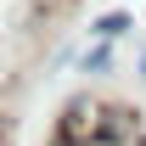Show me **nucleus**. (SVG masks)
<instances>
[{"instance_id": "nucleus-2", "label": "nucleus", "mask_w": 146, "mask_h": 146, "mask_svg": "<svg viewBox=\"0 0 146 146\" xmlns=\"http://www.w3.org/2000/svg\"><path fill=\"white\" fill-rule=\"evenodd\" d=\"M96 118H101V101L96 96H68V107H62V135H73L79 146H96Z\"/></svg>"}, {"instance_id": "nucleus-6", "label": "nucleus", "mask_w": 146, "mask_h": 146, "mask_svg": "<svg viewBox=\"0 0 146 146\" xmlns=\"http://www.w3.org/2000/svg\"><path fill=\"white\" fill-rule=\"evenodd\" d=\"M141 146H146V141H141Z\"/></svg>"}, {"instance_id": "nucleus-1", "label": "nucleus", "mask_w": 146, "mask_h": 146, "mask_svg": "<svg viewBox=\"0 0 146 146\" xmlns=\"http://www.w3.org/2000/svg\"><path fill=\"white\" fill-rule=\"evenodd\" d=\"M141 141H146V124H141V112L129 107V101L101 107V118H96V146H141Z\"/></svg>"}, {"instance_id": "nucleus-3", "label": "nucleus", "mask_w": 146, "mask_h": 146, "mask_svg": "<svg viewBox=\"0 0 146 146\" xmlns=\"http://www.w3.org/2000/svg\"><path fill=\"white\" fill-rule=\"evenodd\" d=\"M79 68L90 73V79H101V73L112 68V39H96L90 51H84V62H79Z\"/></svg>"}, {"instance_id": "nucleus-5", "label": "nucleus", "mask_w": 146, "mask_h": 146, "mask_svg": "<svg viewBox=\"0 0 146 146\" xmlns=\"http://www.w3.org/2000/svg\"><path fill=\"white\" fill-rule=\"evenodd\" d=\"M51 146H79V141H73V135H62V129H56V135H51Z\"/></svg>"}, {"instance_id": "nucleus-4", "label": "nucleus", "mask_w": 146, "mask_h": 146, "mask_svg": "<svg viewBox=\"0 0 146 146\" xmlns=\"http://www.w3.org/2000/svg\"><path fill=\"white\" fill-rule=\"evenodd\" d=\"M124 28H129V11H107V17H96L90 34H96V39H118Z\"/></svg>"}]
</instances>
